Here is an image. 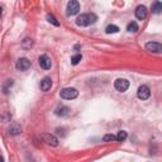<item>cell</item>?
<instances>
[{
    "instance_id": "cell-1",
    "label": "cell",
    "mask_w": 162,
    "mask_h": 162,
    "mask_svg": "<svg viewBox=\"0 0 162 162\" xmlns=\"http://www.w3.org/2000/svg\"><path fill=\"white\" fill-rule=\"evenodd\" d=\"M96 20H98V17L91 13V14H81L80 17H77L76 19V24L79 25V27H88L89 24H93L95 23Z\"/></svg>"
},
{
    "instance_id": "cell-2",
    "label": "cell",
    "mask_w": 162,
    "mask_h": 162,
    "mask_svg": "<svg viewBox=\"0 0 162 162\" xmlns=\"http://www.w3.org/2000/svg\"><path fill=\"white\" fill-rule=\"evenodd\" d=\"M61 98L62 99H66V100H72V99H76L79 96V91L76 90L75 88H65L61 90Z\"/></svg>"
},
{
    "instance_id": "cell-3",
    "label": "cell",
    "mask_w": 162,
    "mask_h": 162,
    "mask_svg": "<svg viewBox=\"0 0 162 162\" xmlns=\"http://www.w3.org/2000/svg\"><path fill=\"white\" fill-rule=\"evenodd\" d=\"M114 88L118 91H120V93H124L129 88V81L125 79H116L114 82Z\"/></svg>"
},
{
    "instance_id": "cell-4",
    "label": "cell",
    "mask_w": 162,
    "mask_h": 162,
    "mask_svg": "<svg viewBox=\"0 0 162 162\" xmlns=\"http://www.w3.org/2000/svg\"><path fill=\"white\" fill-rule=\"evenodd\" d=\"M137 96H138V99L141 100H147L149 99L151 96V90L147 85H142L141 88L138 89V91H137Z\"/></svg>"
},
{
    "instance_id": "cell-5",
    "label": "cell",
    "mask_w": 162,
    "mask_h": 162,
    "mask_svg": "<svg viewBox=\"0 0 162 162\" xmlns=\"http://www.w3.org/2000/svg\"><path fill=\"white\" fill-rule=\"evenodd\" d=\"M80 10V4L76 0H71L67 4V15H75Z\"/></svg>"
},
{
    "instance_id": "cell-6",
    "label": "cell",
    "mask_w": 162,
    "mask_h": 162,
    "mask_svg": "<svg viewBox=\"0 0 162 162\" xmlns=\"http://www.w3.org/2000/svg\"><path fill=\"white\" fill-rule=\"evenodd\" d=\"M146 49L153 53H161L162 52V44L158 42H148L146 43Z\"/></svg>"
},
{
    "instance_id": "cell-7",
    "label": "cell",
    "mask_w": 162,
    "mask_h": 162,
    "mask_svg": "<svg viewBox=\"0 0 162 162\" xmlns=\"http://www.w3.org/2000/svg\"><path fill=\"white\" fill-rule=\"evenodd\" d=\"M38 62H39V66L43 70H49L51 66H52V61H51V58L48 57L47 54H42V56H40L39 60H38Z\"/></svg>"
},
{
    "instance_id": "cell-8",
    "label": "cell",
    "mask_w": 162,
    "mask_h": 162,
    "mask_svg": "<svg viewBox=\"0 0 162 162\" xmlns=\"http://www.w3.org/2000/svg\"><path fill=\"white\" fill-rule=\"evenodd\" d=\"M42 139H43L48 146H52V147L58 146V139L56 138V137H54L53 134H49V133L42 134Z\"/></svg>"
},
{
    "instance_id": "cell-9",
    "label": "cell",
    "mask_w": 162,
    "mask_h": 162,
    "mask_svg": "<svg viewBox=\"0 0 162 162\" xmlns=\"http://www.w3.org/2000/svg\"><path fill=\"white\" fill-rule=\"evenodd\" d=\"M15 67H17L18 71H27L30 67V61L28 58H20V60H18Z\"/></svg>"
},
{
    "instance_id": "cell-10",
    "label": "cell",
    "mask_w": 162,
    "mask_h": 162,
    "mask_svg": "<svg viewBox=\"0 0 162 162\" xmlns=\"http://www.w3.org/2000/svg\"><path fill=\"white\" fill-rule=\"evenodd\" d=\"M135 17H137V19H139V20H143L147 17V8L144 7V5H138V7H137Z\"/></svg>"
},
{
    "instance_id": "cell-11",
    "label": "cell",
    "mask_w": 162,
    "mask_h": 162,
    "mask_svg": "<svg viewBox=\"0 0 162 162\" xmlns=\"http://www.w3.org/2000/svg\"><path fill=\"white\" fill-rule=\"evenodd\" d=\"M71 113V109L68 108V106H60V108H57L54 110V114L57 116H68Z\"/></svg>"
},
{
    "instance_id": "cell-12",
    "label": "cell",
    "mask_w": 162,
    "mask_h": 162,
    "mask_svg": "<svg viewBox=\"0 0 162 162\" xmlns=\"http://www.w3.org/2000/svg\"><path fill=\"white\" fill-rule=\"evenodd\" d=\"M52 88V80L51 77H44L42 81H40V90L42 91H48Z\"/></svg>"
},
{
    "instance_id": "cell-13",
    "label": "cell",
    "mask_w": 162,
    "mask_h": 162,
    "mask_svg": "<svg viewBox=\"0 0 162 162\" xmlns=\"http://www.w3.org/2000/svg\"><path fill=\"white\" fill-rule=\"evenodd\" d=\"M20 133H22V128H20V125H18V124L10 125V128H9V134L10 135H18Z\"/></svg>"
},
{
    "instance_id": "cell-14",
    "label": "cell",
    "mask_w": 162,
    "mask_h": 162,
    "mask_svg": "<svg viewBox=\"0 0 162 162\" xmlns=\"http://www.w3.org/2000/svg\"><path fill=\"white\" fill-rule=\"evenodd\" d=\"M127 30H128V32H130V33H135L137 30H138V24H137L134 20H133V22H130V23L128 24V27H127Z\"/></svg>"
},
{
    "instance_id": "cell-15",
    "label": "cell",
    "mask_w": 162,
    "mask_h": 162,
    "mask_svg": "<svg viewBox=\"0 0 162 162\" xmlns=\"http://www.w3.org/2000/svg\"><path fill=\"white\" fill-rule=\"evenodd\" d=\"M152 12L155 14H160L162 12V4L160 1H156L153 5H152Z\"/></svg>"
},
{
    "instance_id": "cell-16",
    "label": "cell",
    "mask_w": 162,
    "mask_h": 162,
    "mask_svg": "<svg viewBox=\"0 0 162 162\" xmlns=\"http://www.w3.org/2000/svg\"><path fill=\"white\" fill-rule=\"evenodd\" d=\"M115 137H116V141H118V142H123V141L127 139L128 134H127L125 130H120V132H118V134H116Z\"/></svg>"
},
{
    "instance_id": "cell-17",
    "label": "cell",
    "mask_w": 162,
    "mask_h": 162,
    "mask_svg": "<svg viewBox=\"0 0 162 162\" xmlns=\"http://www.w3.org/2000/svg\"><path fill=\"white\" fill-rule=\"evenodd\" d=\"M105 32L108 33V34H110V33H118V32H119V28L116 27V25H114V24H110V25H108V27H106Z\"/></svg>"
},
{
    "instance_id": "cell-18",
    "label": "cell",
    "mask_w": 162,
    "mask_h": 162,
    "mask_svg": "<svg viewBox=\"0 0 162 162\" xmlns=\"http://www.w3.org/2000/svg\"><path fill=\"white\" fill-rule=\"evenodd\" d=\"M81 58H82V56H81L80 53L72 56V57H71V63H72L74 66H75V65H77V63L80 62V61H81Z\"/></svg>"
},
{
    "instance_id": "cell-19",
    "label": "cell",
    "mask_w": 162,
    "mask_h": 162,
    "mask_svg": "<svg viewBox=\"0 0 162 162\" xmlns=\"http://www.w3.org/2000/svg\"><path fill=\"white\" fill-rule=\"evenodd\" d=\"M47 20L49 23H52L53 25H56V27H58L60 25V22H57V19H56L52 14H47Z\"/></svg>"
},
{
    "instance_id": "cell-20",
    "label": "cell",
    "mask_w": 162,
    "mask_h": 162,
    "mask_svg": "<svg viewBox=\"0 0 162 162\" xmlns=\"http://www.w3.org/2000/svg\"><path fill=\"white\" fill-rule=\"evenodd\" d=\"M103 141L104 142H114V141H116V137L114 134H105Z\"/></svg>"
},
{
    "instance_id": "cell-21",
    "label": "cell",
    "mask_w": 162,
    "mask_h": 162,
    "mask_svg": "<svg viewBox=\"0 0 162 162\" xmlns=\"http://www.w3.org/2000/svg\"><path fill=\"white\" fill-rule=\"evenodd\" d=\"M23 46H24V47H30V46H32V39H29V38L24 39L23 40Z\"/></svg>"
},
{
    "instance_id": "cell-22",
    "label": "cell",
    "mask_w": 162,
    "mask_h": 162,
    "mask_svg": "<svg viewBox=\"0 0 162 162\" xmlns=\"http://www.w3.org/2000/svg\"><path fill=\"white\" fill-rule=\"evenodd\" d=\"M0 162H4V157L3 156H0Z\"/></svg>"
},
{
    "instance_id": "cell-23",
    "label": "cell",
    "mask_w": 162,
    "mask_h": 162,
    "mask_svg": "<svg viewBox=\"0 0 162 162\" xmlns=\"http://www.w3.org/2000/svg\"><path fill=\"white\" fill-rule=\"evenodd\" d=\"M1 10H3V9L0 8V17H1V14H3V12H1Z\"/></svg>"
}]
</instances>
